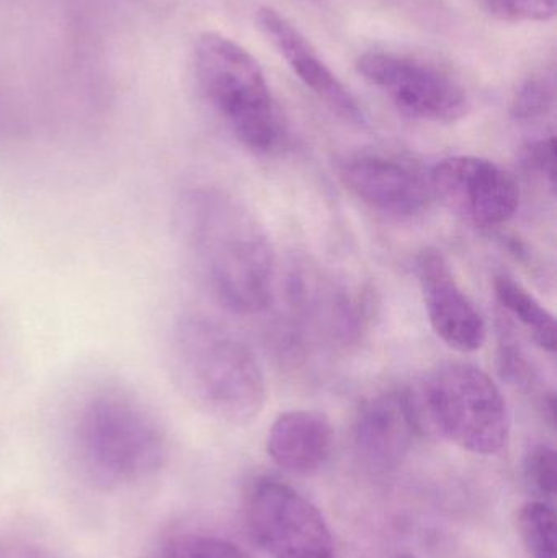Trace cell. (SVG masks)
I'll return each instance as SVG.
<instances>
[{
    "mask_svg": "<svg viewBox=\"0 0 557 558\" xmlns=\"http://www.w3.org/2000/svg\"><path fill=\"white\" fill-rule=\"evenodd\" d=\"M356 71L412 120L451 124L470 110L463 85L422 59L396 52H365L356 61Z\"/></svg>",
    "mask_w": 557,
    "mask_h": 558,
    "instance_id": "52a82bcc",
    "label": "cell"
},
{
    "mask_svg": "<svg viewBox=\"0 0 557 558\" xmlns=\"http://www.w3.org/2000/svg\"><path fill=\"white\" fill-rule=\"evenodd\" d=\"M419 435L404 392H386L363 403L353 425V446L368 468H398Z\"/></svg>",
    "mask_w": 557,
    "mask_h": 558,
    "instance_id": "7c38bea8",
    "label": "cell"
},
{
    "mask_svg": "<svg viewBox=\"0 0 557 558\" xmlns=\"http://www.w3.org/2000/svg\"><path fill=\"white\" fill-rule=\"evenodd\" d=\"M519 534L529 558H557L555 508L545 501H529L519 513Z\"/></svg>",
    "mask_w": 557,
    "mask_h": 558,
    "instance_id": "9a60e30c",
    "label": "cell"
},
{
    "mask_svg": "<svg viewBox=\"0 0 557 558\" xmlns=\"http://www.w3.org/2000/svg\"><path fill=\"white\" fill-rule=\"evenodd\" d=\"M404 396L419 435L440 436L477 456L497 454L509 441V407L493 377L476 364H440Z\"/></svg>",
    "mask_w": 557,
    "mask_h": 558,
    "instance_id": "277c9868",
    "label": "cell"
},
{
    "mask_svg": "<svg viewBox=\"0 0 557 558\" xmlns=\"http://www.w3.org/2000/svg\"><path fill=\"white\" fill-rule=\"evenodd\" d=\"M0 558H58L51 550L28 541H0Z\"/></svg>",
    "mask_w": 557,
    "mask_h": 558,
    "instance_id": "7402d4cb",
    "label": "cell"
},
{
    "mask_svg": "<svg viewBox=\"0 0 557 558\" xmlns=\"http://www.w3.org/2000/svg\"><path fill=\"white\" fill-rule=\"evenodd\" d=\"M257 26L301 82L347 123L363 124L365 114L352 92L327 68L306 36L277 10L258 9Z\"/></svg>",
    "mask_w": 557,
    "mask_h": 558,
    "instance_id": "8fae6325",
    "label": "cell"
},
{
    "mask_svg": "<svg viewBox=\"0 0 557 558\" xmlns=\"http://www.w3.org/2000/svg\"><path fill=\"white\" fill-rule=\"evenodd\" d=\"M146 558H252L231 541L203 533H182L160 541Z\"/></svg>",
    "mask_w": 557,
    "mask_h": 558,
    "instance_id": "2e32d148",
    "label": "cell"
},
{
    "mask_svg": "<svg viewBox=\"0 0 557 558\" xmlns=\"http://www.w3.org/2000/svg\"><path fill=\"white\" fill-rule=\"evenodd\" d=\"M556 107L555 72H540L526 78L513 95L510 114L520 123L545 120Z\"/></svg>",
    "mask_w": 557,
    "mask_h": 558,
    "instance_id": "e0dca14e",
    "label": "cell"
},
{
    "mask_svg": "<svg viewBox=\"0 0 557 558\" xmlns=\"http://www.w3.org/2000/svg\"><path fill=\"white\" fill-rule=\"evenodd\" d=\"M487 12L506 22H548L556 15V0H481Z\"/></svg>",
    "mask_w": 557,
    "mask_h": 558,
    "instance_id": "d6986e66",
    "label": "cell"
},
{
    "mask_svg": "<svg viewBox=\"0 0 557 558\" xmlns=\"http://www.w3.org/2000/svg\"><path fill=\"white\" fill-rule=\"evenodd\" d=\"M244 514L255 543L271 558H336L332 533L320 511L277 478L249 485Z\"/></svg>",
    "mask_w": 557,
    "mask_h": 558,
    "instance_id": "8992f818",
    "label": "cell"
},
{
    "mask_svg": "<svg viewBox=\"0 0 557 558\" xmlns=\"http://www.w3.org/2000/svg\"><path fill=\"white\" fill-rule=\"evenodd\" d=\"M425 311L441 341L460 351L474 353L487 337L486 322L455 278L444 252L427 247L415 258Z\"/></svg>",
    "mask_w": 557,
    "mask_h": 558,
    "instance_id": "9c48e42d",
    "label": "cell"
},
{
    "mask_svg": "<svg viewBox=\"0 0 557 558\" xmlns=\"http://www.w3.org/2000/svg\"><path fill=\"white\" fill-rule=\"evenodd\" d=\"M332 449V425L313 410L281 413L267 436L271 461L294 475L316 474L329 461Z\"/></svg>",
    "mask_w": 557,
    "mask_h": 558,
    "instance_id": "4fadbf2b",
    "label": "cell"
},
{
    "mask_svg": "<svg viewBox=\"0 0 557 558\" xmlns=\"http://www.w3.org/2000/svg\"><path fill=\"white\" fill-rule=\"evenodd\" d=\"M193 72L206 104L245 149L274 154L284 147L287 123L247 49L221 33H203L193 48Z\"/></svg>",
    "mask_w": 557,
    "mask_h": 558,
    "instance_id": "5b68a950",
    "label": "cell"
},
{
    "mask_svg": "<svg viewBox=\"0 0 557 558\" xmlns=\"http://www.w3.org/2000/svg\"><path fill=\"white\" fill-rule=\"evenodd\" d=\"M72 451L84 477L100 490L137 487L169 459V436L140 396L118 384L95 387L75 410Z\"/></svg>",
    "mask_w": 557,
    "mask_h": 558,
    "instance_id": "3957f363",
    "label": "cell"
},
{
    "mask_svg": "<svg viewBox=\"0 0 557 558\" xmlns=\"http://www.w3.org/2000/svg\"><path fill=\"white\" fill-rule=\"evenodd\" d=\"M519 344L512 337H506L502 333L499 347V369L504 380H509L512 386L520 389L530 390L535 384V371Z\"/></svg>",
    "mask_w": 557,
    "mask_h": 558,
    "instance_id": "ffe728a7",
    "label": "cell"
},
{
    "mask_svg": "<svg viewBox=\"0 0 557 558\" xmlns=\"http://www.w3.org/2000/svg\"><path fill=\"white\" fill-rule=\"evenodd\" d=\"M523 482L526 490L536 501L552 505L557 488L556 451L549 446L536 445L530 448L523 459Z\"/></svg>",
    "mask_w": 557,
    "mask_h": 558,
    "instance_id": "ac0fdd59",
    "label": "cell"
},
{
    "mask_svg": "<svg viewBox=\"0 0 557 558\" xmlns=\"http://www.w3.org/2000/svg\"><path fill=\"white\" fill-rule=\"evenodd\" d=\"M169 364L180 392L211 418L247 425L267 399L264 367L228 325L202 312H185L169 333Z\"/></svg>",
    "mask_w": 557,
    "mask_h": 558,
    "instance_id": "7a4b0ae2",
    "label": "cell"
},
{
    "mask_svg": "<svg viewBox=\"0 0 557 558\" xmlns=\"http://www.w3.org/2000/svg\"><path fill=\"white\" fill-rule=\"evenodd\" d=\"M497 301L504 308L529 330L536 344L548 353H555L556 320L555 315L516 279L500 275L494 279Z\"/></svg>",
    "mask_w": 557,
    "mask_h": 558,
    "instance_id": "5bb4252c",
    "label": "cell"
},
{
    "mask_svg": "<svg viewBox=\"0 0 557 558\" xmlns=\"http://www.w3.org/2000/svg\"><path fill=\"white\" fill-rule=\"evenodd\" d=\"M340 180L359 202L389 218H417L434 199L428 180L417 170L376 154H363L343 162Z\"/></svg>",
    "mask_w": 557,
    "mask_h": 558,
    "instance_id": "30bf717a",
    "label": "cell"
},
{
    "mask_svg": "<svg viewBox=\"0 0 557 558\" xmlns=\"http://www.w3.org/2000/svg\"><path fill=\"white\" fill-rule=\"evenodd\" d=\"M432 196L474 228L506 225L520 206V186L502 167L483 157L440 160L428 177Z\"/></svg>",
    "mask_w": 557,
    "mask_h": 558,
    "instance_id": "ba28073f",
    "label": "cell"
},
{
    "mask_svg": "<svg viewBox=\"0 0 557 558\" xmlns=\"http://www.w3.org/2000/svg\"><path fill=\"white\" fill-rule=\"evenodd\" d=\"M179 228L196 274L222 308L252 315L270 304L274 245L245 203L216 186H195L180 199Z\"/></svg>",
    "mask_w": 557,
    "mask_h": 558,
    "instance_id": "6da1fadb",
    "label": "cell"
},
{
    "mask_svg": "<svg viewBox=\"0 0 557 558\" xmlns=\"http://www.w3.org/2000/svg\"><path fill=\"white\" fill-rule=\"evenodd\" d=\"M526 169L540 173L543 179L548 180L552 190L556 186V137L555 134L532 141L525 147L523 156Z\"/></svg>",
    "mask_w": 557,
    "mask_h": 558,
    "instance_id": "44dd1931",
    "label": "cell"
},
{
    "mask_svg": "<svg viewBox=\"0 0 557 558\" xmlns=\"http://www.w3.org/2000/svg\"><path fill=\"white\" fill-rule=\"evenodd\" d=\"M392 558H417V557L409 556V554H399V556H395Z\"/></svg>",
    "mask_w": 557,
    "mask_h": 558,
    "instance_id": "603a6c76",
    "label": "cell"
}]
</instances>
